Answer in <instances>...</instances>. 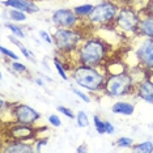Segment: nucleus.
<instances>
[{
    "instance_id": "f257e3e1",
    "label": "nucleus",
    "mask_w": 153,
    "mask_h": 153,
    "mask_svg": "<svg viewBox=\"0 0 153 153\" xmlns=\"http://www.w3.org/2000/svg\"><path fill=\"white\" fill-rule=\"evenodd\" d=\"M106 55V45L100 39H89L80 47V63L89 67H97Z\"/></svg>"
},
{
    "instance_id": "f03ea898",
    "label": "nucleus",
    "mask_w": 153,
    "mask_h": 153,
    "mask_svg": "<svg viewBox=\"0 0 153 153\" xmlns=\"http://www.w3.org/2000/svg\"><path fill=\"white\" fill-rule=\"evenodd\" d=\"M74 79L80 86L90 90H100L105 86L106 80L102 74H100L94 67L89 65H80L75 69Z\"/></svg>"
},
{
    "instance_id": "7ed1b4c3",
    "label": "nucleus",
    "mask_w": 153,
    "mask_h": 153,
    "mask_svg": "<svg viewBox=\"0 0 153 153\" xmlns=\"http://www.w3.org/2000/svg\"><path fill=\"white\" fill-rule=\"evenodd\" d=\"M132 86V77L128 74H117L110 76L105 82V90L107 94L114 97L124 96L130 92Z\"/></svg>"
},
{
    "instance_id": "20e7f679",
    "label": "nucleus",
    "mask_w": 153,
    "mask_h": 153,
    "mask_svg": "<svg viewBox=\"0 0 153 153\" xmlns=\"http://www.w3.org/2000/svg\"><path fill=\"white\" fill-rule=\"evenodd\" d=\"M81 39L79 32L76 30H68V29H58L56 33L54 36V42L56 45L59 51H63V53H69V51H74L77 43Z\"/></svg>"
},
{
    "instance_id": "39448f33",
    "label": "nucleus",
    "mask_w": 153,
    "mask_h": 153,
    "mask_svg": "<svg viewBox=\"0 0 153 153\" xmlns=\"http://www.w3.org/2000/svg\"><path fill=\"white\" fill-rule=\"evenodd\" d=\"M117 13H118L117 5H114L113 3L105 1L93 7L88 19L92 24H107L115 19Z\"/></svg>"
},
{
    "instance_id": "423d86ee",
    "label": "nucleus",
    "mask_w": 153,
    "mask_h": 153,
    "mask_svg": "<svg viewBox=\"0 0 153 153\" xmlns=\"http://www.w3.org/2000/svg\"><path fill=\"white\" fill-rule=\"evenodd\" d=\"M139 22H140V20H139L137 15L132 9H128V8H123L117 17L118 26L122 30H124V32L136 30L139 27Z\"/></svg>"
},
{
    "instance_id": "0eeeda50",
    "label": "nucleus",
    "mask_w": 153,
    "mask_h": 153,
    "mask_svg": "<svg viewBox=\"0 0 153 153\" xmlns=\"http://www.w3.org/2000/svg\"><path fill=\"white\" fill-rule=\"evenodd\" d=\"M13 113H15L17 123L27 124V126H32L34 122L38 120L41 117L39 113H37L34 109L26 105H17Z\"/></svg>"
},
{
    "instance_id": "6e6552de",
    "label": "nucleus",
    "mask_w": 153,
    "mask_h": 153,
    "mask_svg": "<svg viewBox=\"0 0 153 153\" xmlns=\"http://www.w3.org/2000/svg\"><path fill=\"white\" fill-rule=\"evenodd\" d=\"M53 21L59 27H75L79 19L77 15L69 9H59L53 15Z\"/></svg>"
},
{
    "instance_id": "1a4fd4ad",
    "label": "nucleus",
    "mask_w": 153,
    "mask_h": 153,
    "mask_svg": "<svg viewBox=\"0 0 153 153\" xmlns=\"http://www.w3.org/2000/svg\"><path fill=\"white\" fill-rule=\"evenodd\" d=\"M136 54L143 65H145L147 68H153V38L143 42Z\"/></svg>"
},
{
    "instance_id": "9d476101",
    "label": "nucleus",
    "mask_w": 153,
    "mask_h": 153,
    "mask_svg": "<svg viewBox=\"0 0 153 153\" xmlns=\"http://www.w3.org/2000/svg\"><path fill=\"white\" fill-rule=\"evenodd\" d=\"M3 4L22 12H29V13H36L39 11L38 7L33 1H30V0H5V1H3Z\"/></svg>"
},
{
    "instance_id": "9b49d317",
    "label": "nucleus",
    "mask_w": 153,
    "mask_h": 153,
    "mask_svg": "<svg viewBox=\"0 0 153 153\" xmlns=\"http://www.w3.org/2000/svg\"><path fill=\"white\" fill-rule=\"evenodd\" d=\"M11 135L16 140H25V139H30L36 135V131H33L27 124H21L19 123V126L13 127L11 130Z\"/></svg>"
},
{
    "instance_id": "f8f14e48",
    "label": "nucleus",
    "mask_w": 153,
    "mask_h": 153,
    "mask_svg": "<svg viewBox=\"0 0 153 153\" xmlns=\"http://www.w3.org/2000/svg\"><path fill=\"white\" fill-rule=\"evenodd\" d=\"M137 94L144 101L153 103V82L151 80H143L139 84Z\"/></svg>"
},
{
    "instance_id": "ddd939ff",
    "label": "nucleus",
    "mask_w": 153,
    "mask_h": 153,
    "mask_svg": "<svg viewBox=\"0 0 153 153\" xmlns=\"http://www.w3.org/2000/svg\"><path fill=\"white\" fill-rule=\"evenodd\" d=\"M4 153H27V152H32L33 148L30 147V145L25 144V143H22L21 140H16L15 143H9L7 147H4L1 149Z\"/></svg>"
},
{
    "instance_id": "4468645a",
    "label": "nucleus",
    "mask_w": 153,
    "mask_h": 153,
    "mask_svg": "<svg viewBox=\"0 0 153 153\" xmlns=\"http://www.w3.org/2000/svg\"><path fill=\"white\" fill-rule=\"evenodd\" d=\"M114 114H122V115H132L135 111V106L128 102H115L111 107Z\"/></svg>"
},
{
    "instance_id": "2eb2a0df",
    "label": "nucleus",
    "mask_w": 153,
    "mask_h": 153,
    "mask_svg": "<svg viewBox=\"0 0 153 153\" xmlns=\"http://www.w3.org/2000/svg\"><path fill=\"white\" fill-rule=\"evenodd\" d=\"M139 30L141 34L153 38V16H148L147 19H143L139 22Z\"/></svg>"
},
{
    "instance_id": "dca6fc26",
    "label": "nucleus",
    "mask_w": 153,
    "mask_h": 153,
    "mask_svg": "<svg viewBox=\"0 0 153 153\" xmlns=\"http://www.w3.org/2000/svg\"><path fill=\"white\" fill-rule=\"evenodd\" d=\"M8 16H9V19L13 20V21H16V22H22V21L26 20L25 13H24L22 11H19V9H15V8L9 11Z\"/></svg>"
},
{
    "instance_id": "f3484780",
    "label": "nucleus",
    "mask_w": 153,
    "mask_h": 153,
    "mask_svg": "<svg viewBox=\"0 0 153 153\" xmlns=\"http://www.w3.org/2000/svg\"><path fill=\"white\" fill-rule=\"evenodd\" d=\"M132 149L136 152H145V153H152L153 152V144L152 141H144L141 144H137L135 147H132Z\"/></svg>"
},
{
    "instance_id": "a211bd4d",
    "label": "nucleus",
    "mask_w": 153,
    "mask_h": 153,
    "mask_svg": "<svg viewBox=\"0 0 153 153\" xmlns=\"http://www.w3.org/2000/svg\"><path fill=\"white\" fill-rule=\"evenodd\" d=\"M92 9H93V5H90V4H84V5L76 7V8L74 9V12H75L77 16H89V13L92 12Z\"/></svg>"
},
{
    "instance_id": "6ab92c4d",
    "label": "nucleus",
    "mask_w": 153,
    "mask_h": 153,
    "mask_svg": "<svg viewBox=\"0 0 153 153\" xmlns=\"http://www.w3.org/2000/svg\"><path fill=\"white\" fill-rule=\"evenodd\" d=\"M93 120H94V126H96V130L98 134H106V127H105V122L101 120L98 117L94 115L93 118Z\"/></svg>"
},
{
    "instance_id": "aec40b11",
    "label": "nucleus",
    "mask_w": 153,
    "mask_h": 153,
    "mask_svg": "<svg viewBox=\"0 0 153 153\" xmlns=\"http://www.w3.org/2000/svg\"><path fill=\"white\" fill-rule=\"evenodd\" d=\"M77 123H79V127H88L89 126V120H88V117L84 111H79L77 113Z\"/></svg>"
},
{
    "instance_id": "412c9836",
    "label": "nucleus",
    "mask_w": 153,
    "mask_h": 153,
    "mask_svg": "<svg viewBox=\"0 0 153 153\" xmlns=\"http://www.w3.org/2000/svg\"><path fill=\"white\" fill-rule=\"evenodd\" d=\"M7 27H9V29H11V32H12L13 34H15V36L20 37V38H24V37H25V34L22 33L21 27H19V26L13 25V24H7Z\"/></svg>"
},
{
    "instance_id": "4be33fe9",
    "label": "nucleus",
    "mask_w": 153,
    "mask_h": 153,
    "mask_svg": "<svg viewBox=\"0 0 153 153\" xmlns=\"http://www.w3.org/2000/svg\"><path fill=\"white\" fill-rule=\"evenodd\" d=\"M132 139H130V137H120L119 140L117 141V145L118 147H120V148H127V147H132Z\"/></svg>"
},
{
    "instance_id": "5701e85b",
    "label": "nucleus",
    "mask_w": 153,
    "mask_h": 153,
    "mask_svg": "<svg viewBox=\"0 0 153 153\" xmlns=\"http://www.w3.org/2000/svg\"><path fill=\"white\" fill-rule=\"evenodd\" d=\"M58 110L60 111V113H63L65 117H68V118H71V119H74L75 115H74V113H72V110H69L67 109V107H64V106H59L58 107Z\"/></svg>"
},
{
    "instance_id": "b1692460",
    "label": "nucleus",
    "mask_w": 153,
    "mask_h": 153,
    "mask_svg": "<svg viewBox=\"0 0 153 153\" xmlns=\"http://www.w3.org/2000/svg\"><path fill=\"white\" fill-rule=\"evenodd\" d=\"M55 67H56V69H58V74L62 76V79H63V80H67V74H65L64 68L62 67L60 63H59L58 60H55Z\"/></svg>"
},
{
    "instance_id": "393cba45",
    "label": "nucleus",
    "mask_w": 153,
    "mask_h": 153,
    "mask_svg": "<svg viewBox=\"0 0 153 153\" xmlns=\"http://www.w3.org/2000/svg\"><path fill=\"white\" fill-rule=\"evenodd\" d=\"M0 51H1V53L4 54V55H7V56H9V58L15 59V60H17V59H19V56H17V55H16L15 53H12L11 50H7V48H5L4 46H1V47H0Z\"/></svg>"
},
{
    "instance_id": "a878e982",
    "label": "nucleus",
    "mask_w": 153,
    "mask_h": 153,
    "mask_svg": "<svg viewBox=\"0 0 153 153\" xmlns=\"http://www.w3.org/2000/svg\"><path fill=\"white\" fill-rule=\"evenodd\" d=\"M48 122H50L54 127H59V126H60V123H62L58 115H50V117H48Z\"/></svg>"
},
{
    "instance_id": "bb28decb",
    "label": "nucleus",
    "mask_w": 153,
    "mask_h": 153,
    "mask_svg": "<svg viewBox=\"0 0 153 153\" xmlns=\"http://www.w3.org/2000/svg\"><path fill=\"white\" fill-rule=\"evenodd\" d=\"M12 68L15 69V71L20 72V74H22V72H25V71H26V67H25V65L21 64V63H17V62H15V63L12 64Z\"/></svg>"
},
{
    "instance_id": "cd10ccee",
    "label": "nucleus",
    "mask_w": 153,
    "mask_h": 153,
    "mask_svg": "<svg viewBox=\"0 0 153 153\" xmlns=\"http://www.w3.org/2000/svg\"><path fill=\"white\" fill-rule=\"evenodd\" d=\"M72 90H74V93H75V94H77V96L80 97V98H81V100H84L85 102H90V98H89V97L86 96V94H84V93H82V92H80V90L75 89V88L72 89Z\"/></svg>"
},
{
    "instance_id": "c85d7f7f",
    "label": "nucleus",
    "mask_w": 153,
    "mask_h": 153,
    "mask_svg": "<svg viewBox=\"0 0 153 153\" xmlns=\"http://www.w3.org/2000/svg\"><path fill=\"white\" fill-rule=\"evenodd\" d=\"M39 36L42 37L47 43H53V42H54V39H51V37L48 36V33H47V32H45V30H41V32H39Z\"/></svg>"
},
{
    "instance_id": "c756f323",
    "label": "nucleus",
    "mask_w": 153,
    "mask_h": 153,
    "mask_svg": "<svg viewBox=\"0 0 153 153\" xmlns=\"http://www.w3.org/2000/svg\"><path fill=\"white\" fill-rule=\"evenodd\" d=\"M19 48H20V50H21V53H22L24 55H25V58H27V59H30V58H32V59H33V55H32V53H29V51H27V50H26V48L24 47V46L19 47Z\"/></svg>"
},
{
    "instance_id": "7c9ffc66",
    "label": "nucleus",
    "mask_w": 153,
    "mask_h": 153,
    "mask_svg": "<svg viewBox=\"0 0 153 153\" xmlns=\"http://www.w3.org/2000/svg\"><path fill=\"white\" fill-rule=\"evenodd\" d=\"M105 127H106V134H113L114 132V127L110 122H105Z\"/></svg>"
},
{
    "instance_id": "2f4dec72",
    "label": "nucleus",
    "mask_w": 153,
    "mask_h": 153,
    "mask_svg": "<svg viewBox=\"0 0 153 153\" xmlns=\"http://www.w3.org/2000/svg\"><path fill=\"white\" fill-rule=\"evenodd\" d=\"M47 143V139H43V140H39L38 141V145H37V151H41V147L45 145Z\"/></svg>"
},
{
    "instance_id": "473e14b6",
    "label": "nucleus",
    "mask_w": 153,
    "mask_h": 153,
    "mask_svg": "<svg viewBox=\"0 0 153 153\" xmlns=\"http://www.w3.org/2000/svg\"><path fill=\"white\" fill-rule=\"evenodd\" d=\"M147 11H148V13H151V15L153 16V0H152V1L148 4V7H147Z\"/></svg>"
},
{
    "instance_id": "72a5a7b5",
    "label": "nucleus",
    "mask_w": 153,
    "mask_h": 153,
    "mask_svg": "<svg viewBox=\"0 0 153 153\" xmlns=\"http://www.w3.org/2000/svg\"><path fill=\"white\" fill-rule=\"evenodd\" d=\"M86 151V147H80L77 148V152H85Z\"/></svg>"
},
{
    "instance_id": "f704fd0d",
    "label": "nucleus",
    "mask_w": 153,
    "mask_h": 153,
    "mask_svg": "<svg viewBox=\"0 0 153 153\" xmlns=\"http://www.w3.org/2000/svg\"><path fill=\"white\" fill-rule=\"evenodd\" d=\"M37 82H38V84H39L41 86H42V85H43V82H42V80H37Z\"/></svg>"
}]
</instances>
